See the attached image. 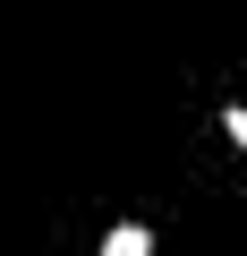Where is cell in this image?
Here are the masks:
<instances>
[{
  "label": "cell",
  "instance_id": "6da1fadb",
  "mask_svg": "<svg viewBox=\"0 0 247 256\" xmlns=\"http://www.w3.org/2000/svg\"><path fill=\"white\" fill-rule=\"evenodd\" d=\"M102 256H154V230L145 222H111L102 230Z\"/></svg>",
  "mask_w": 247,
  "mask_h": 256
},
{
  "label": "cell",
  "instance_id": "7a4b0ae2",
  "mask_svg": "<svg viewBox=\"0 0 247 256\" xmlns=\"http://www.w3.org/2000/svg\"><path fill=\"white\" fill-rule=\"evenodd\" d=\"M222 128H230V146H239V162H247V102H222Z\"/></svg>",
  "mask_w": 247,
  "mask_h": 256
}]
</instances>
